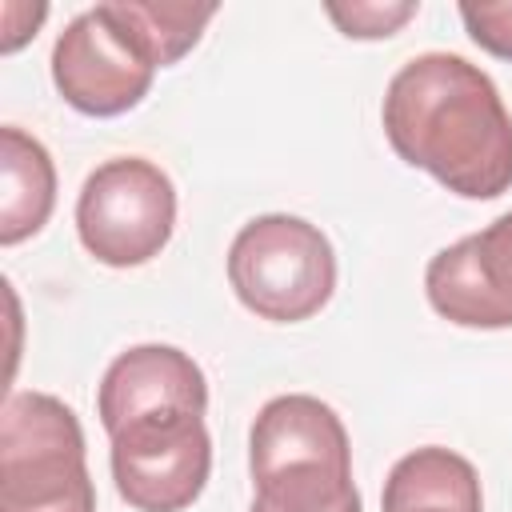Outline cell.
Wrapping results in <instances>:
<instances>
[{
	"mask_svg": "<svg viewBox=\"0 0 512 512\" xmlns=\"http://www.w3.org/2000/svg\"><path fill=\"white\" fill-rule=\"evenodd\" d=\"M384 512H484L472 460L428 444L400 456L384 480Z\"/></svg>",
	"mask_w": 512,
	"mask_h": 512,
	"instance_id": "cell-10",
	"label": "cell"
},
{
	"mask_svg": "<svg viewBox=\"0 0 512 512\" xmlns=\"http://www.w3.org/2000/svg\"><path fill=\"white\" fill-rule=\"evenodd\" d=\"M56 204V168L48 148L16 124L0 128V244L36 236Z\"/></svg>",
	"mask_w": 512,
	"mask_h": 512,
	"instance_id": "cell-11",
	"label": "cell"
},
{
	"mask_svg": "<svg viewBox=\"0 0 512 512\" xmlns=\"http://www.w3.org/2000/svg\"><path fill=\"white\" fill-rule=\"evenodd\" d=\"M308 460L352 464V444H348L340 416L308 392H288V396L268 400L256 412L252 436H248L252 480L284 464H308Z\"/></svg>",
	"mask_w": 512,
	"mask_h": 512,
	"instance_id": "cell-9",
	"label": "cell"
},
{
	"mask_svg": "<svg viewBox=\"0 0 512 512\" xmlns=\"http://www.w3.org/2000/svg\"><path fill=\"white\" fill-rule=\"evenodd\" d=\"M156 56L144 44L128 0H108L76 20L52 44V84L84 116L132 112L156 76Z\"/></svg>",
	"mask_w": 512,
	"mask_h": 512,
	"instance_id": "cell-4",
	"label": "cell"
},
{
	"mask_svg": "<svg viewBox=\"0 0 512 512\" xmlns=\"http://www.w3.org/2000/svg\"><path fill=\"white\" fill-rule=\"evenodd\" d=\"M0 512H96L84 428L48 392H16L4 404Z\"/></svg>",
	"mask_w": 512,
	"mask_h": 512,
	"instance_id": "cell-2",
	"label": "cell"
},
{
	"mask_svg": "<svg viewBox=\"0 0 512 512\" xmlns=\"http://www.w3.org/2000/svg\"><path fill=\"white\" fill-rule=\"evenodd\" d=\"M420 12L416 0H400V4H380V0H356V4H328V16L336 20V28L348 40H384L392 36L400 24H408Z\"/></svg>",
	"mask_w": 512,
	"mask_h": 512,
	"instance_id": "cell-14",
	"label": "cell"
},
{
	"mask_svg": "<svg viewBox=\"0 0 512 512\" xmlns=\"http://www.w3.org/2000/svg\"><path fill=\"white\" fill-rule=\"evenodd\" d=\"M208 408L204 368L172 344H136L120 352L96 392V412L112 436L120 424L148 412H200Z\"/></svg>",
	"mask_w": 512,
	"mask_h": 512,
	"instance_id": "cell-8",
	"label": "cell"
},
{
	"mask_svg": "<svg viewBox=\"0 0 512 512\" xmlns=\"http://www.w3.org/2000/svg\"><path fill=\"white\" fill-rule=\"evenodd\" d=\"M176 228V188L144 156L104 160L76 196V236L108 268H140L164 252Z\"/></svg>",
	"mask_w": 512,
	"mask_h": 512,
	"instance_id": "cell-5",
	"label": "cell"
},
{
	"mask_svg": "<svg viewBox=\"0 0 512 512\" xmlns=\"http://www.w3.org/2000/svg\"><path fill=\"white\" fill-rule=\"evenodd\" d=\"M392 152L436 176L464 200H496L512 188V116L484 68L456 52L412 56L384 92Z\"/></svg>",
	"mask_w": 512,
	"mask_h": 512,
	"instance_id": "cell-1",
	"label": "cell"
},
{
	"mask_svg": "<svg viewBox=\"0 0 512 512\" xmlns=\"http://www.w3.org/2000/svg\"><path fill=\"white\" fill-rule=\"evenodd\" d=\"M128 8L160 68L184 60L200 44L208 20L216 16V4H184V0H128Z\"/></svg>",
	"mask_w": 512,
	"mask_h": 512,
	"instance_id": "cell-13",
	"label": "cell"
},
{
	"mask_svg": "<svg viewBox=\"0 0 512 512\" xmlns=\"http://www.w3.org/2000/svg\"><path fill=\"white\" fill-rule=\"evenodd\" d=\"M228 284L236 300L272 324L316 316L336 292V252L304 216L268 212L248 220L228 248Z\"/></svg>",
	"mask_w": 512,
	"mask_h": 512,
	"instance_id": "cell-3",
	"label": "cell"
},
{
	"mask_svg": "<svg viewBox=\"0 0 512 512\" xmlns=\"http://www.w3.org/2000/svg\"><path fill=\"white\" fill-rule=\"evenodd\" d=\"M460 20L472 44H480L488 56L512 60V0H464Z\"/></svg>",
	"mask_w": 512,
	"mask_h": 512,
	"instance_id": "cell-15",
	"label": "cell"
},
{
	"mask_svg": "<svg viewBox=\"0 0 512 512\" xmlns=\"http://www.w3.org/2000/svg\"><path fill=\"white\" fill-rule=\"evenodd\" d=\"M428 304L460 328H512V212L440 248L424 268Z\"/></svg>",
	"mask_w": 512,
	"mask_h": 512,
	"instance_id": "cell-7",
	"label": "cell"
},
{
	"mask_svg": "<svg viewBox=\"0 0 512 512\" xmlns=\"http://www.w3.org/2000/svg\"><path fill=\"white\" fill-rule=\"evenodd\" d=\"M256 496L248 512H364L352 484V464H284L252 480Z\"/></svg>",
	"mask_w": 512,
	"mask_h": 512,
	"instance_id": "cell-12",
	"label": "cell"
},
{
	"mask_svg": "<svg viewBox=\"0 0 512 512\" xmlns=\"http://www.w3.org/2000/svg\"><path fill=\"white\" fill-rule=\"evenodd\" d=\"M112 480L136 512H184L212 472V436L200 412H148L112 436Z\"/></svg>",
	"mask_w": 512,
	"mask_h": 512,
	"instance_id": "cell-6",
	"label": "cell"
}]
</instances>
